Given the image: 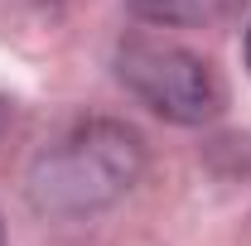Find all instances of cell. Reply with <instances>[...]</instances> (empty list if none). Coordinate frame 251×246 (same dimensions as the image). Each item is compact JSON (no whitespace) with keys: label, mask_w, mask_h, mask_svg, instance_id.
<instances>
[{"label":"cell","mask_w":251,"mask_h":246,"mask_svg":"<svg viewBox=\"0 0 251 246\" xmlns=\"http://www.w3.org/2000/svg\"><path fill=\"white\" fill-rule=\"evenodd\" d=\"M145 169L140 135L121 121H77L49 140L29 169V203L49 217H87L111 208Z\"/></svg>","instance_id":"cell-1"},{"label":"cell","mask_w":251,"mask_h":246,"mask_svg":"<svg viewBox=\"0 0 251 246\" xmlns=\"http://www.w3.org/2000/svg\"><path fill=\"white\" fill-rule=\"evenodd\" d=\"M116 77L140 106L174 125H203L227 106L222 73L203 53L169 39H126L116 49Z\"/></svg>","instance_id":"cell-2"},{"label":"cell","mask_w":251,"mask_h":246,"mask_svg":"<svg viewBox=\"0 0 251 246\" xmlns=\"http://www.w3.org/2000/svg\"><path fill=\"white\" fill-rule=\"evenodd\" d=\"M126 5L150 25H208L222 20L237 0H126Z\"/></svg>","instance_id":"cell-3"},{"label":"cell","mask_w":251,"mask_h":246,"mask_svg":"<svg viewBox=\"0 0 251 246\" xmlns=\"http://www.w3.org/2000/svg\"><path fill=\"white\" fill-rule=\"evenodd\" d=\"M5 125H10V101L0 97V135H5Z\"/></svg>","instance_id":"cell-4"},{"label":"cell","mask_w":251,"mask_h":246,"mask_svg":"<svg viewBox=\"0 0 251 246\" xmlns=\"http://www.w3.org/2000/svg\"><path fill=\"white\" fill-rule=\"evenodd\" d=\"M247 68H251V29H247Z\"/></svg>","instance_id":"cell-5"},{"label":"cell","mask_w":251,"mask_h":246,"mask_svg":"<svg viewBox=\"0 0 251 246\" xmlns=\"http://www.w3.org/2000/svg\"><path fill=\"white\" fill-rule=\"evenodd\" d=\"M0 246H5V222H0Z\"/></svg>","instance_id":"cell-6"}]
</instances>
